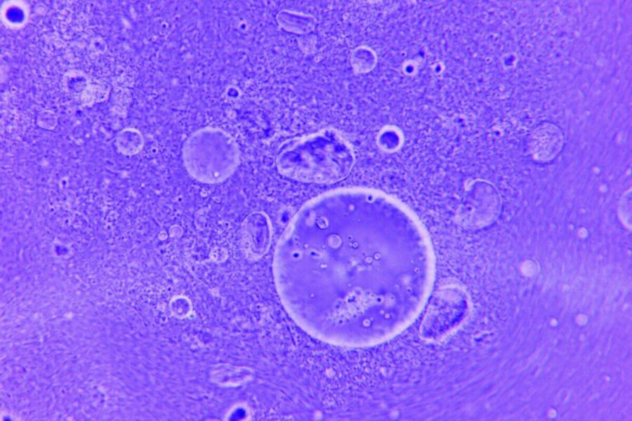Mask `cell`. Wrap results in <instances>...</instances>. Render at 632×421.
<instances>
[{
	"label": "cell",
	"mask_w": 632,
	"mask_h": 421,
	"mask_svg": "<svg viewBox=\"0 0 632 421\" xmlns=\"http://www.w3.org/2000/svg\"><path fill=\"white\" fill-rule=\"evenodd\" d=\"M426 229L382 192L345 188L305 203L275 249L273 271L291 318L312 335L349 346L399 318L398 301L430 283Z\"/></svg>",
	"instance_id": "cell-1"
},
{
	"label": "cell",
	"mask_w": 632,
	"mask_h": 421,
	"mask_svg": "<svg viewBox=\"0 0 632 421\" xmlns=\"http://www.w3.org/2000/svg\"><path fill=\"white\" fill-rule=\"evenodd\" d=\"M355 163L348 142L336 130L291 139L279 147L276 165L285 177L308 183L332 184L345 179Z\"/></svg>",
	"instance_id": "cell-2"
},
{
	"label": "cell",
	"mask_w": 632,
	"mask_h": 421,
	"mask_svg": "<svg viewBox=\"0 0 632 421\" xmlns=\"http://www.w3.org/2000/svg\"><path fill=\"white\" fill-rule=\"evenodd\" d=\"M187 173L199 182H221L236 170L239 160L235 139L218 128L205 127L192 133L183 147Z\"/></svg>",
	"instance_id": "cell-3"
},
{
	"label": "cell",
	"mask_w": 632,
	"mask_h": 421,
	"mask_svg": "<svg viewBox=\"0 0 632 421\" xmlns=\"http://www.w3.org/2000/svg\"><path fill=\"white\" fill-rule=\"evenodd\" d=\"M468 312L466 294L460 288L451 286L436 293L432 299L421 327L423 338L441 339L457 328Z\"/></svg>",
	"instance_id": "cell-4"
},
{
	"label": "cell",
	"mask_w": 632,
	"mask_h": 421,
	"mask_svg": "<svg viewBox=\"0 0 632 421\" xmlns=\"http://www.w3.org/2000/svg\"><path fill=\"white\" fill-rule=\"evenodd\" d=\"M501 210V197L496 188L482 180L467 187L456 212V222L464 229L476 230L494 222Z\"/></svg>",
	"instance_id": "cell-5"
},
{
	"label": "cell",
	"mask_w": 632,
	"mask_h": 421,
	"mask_svg": "<svg viewBox=\"0 0 632 421\" xmlns=\"http://www.w3.org/2000/svg\"><path fill=\"white\" fill-rule=\"evenodd\" d=\"M272 241V225L268 215L256 211L248 215L242 225V246L249 259H258L268 250Z\"/></svg>",
	"instance_id": "cell-6"
},
{
	"label": "cell",
	"mask_w": 632,
	"mask_h": 421,
	"mask_svg": "<svg viewBox=\"0 0 632 421\" xmlns=\"http://www.w3.org/2000/svg\"><path fill=\"white\" fill-rule=\"evenodd\" d=\"M276 21L285 31L298 34H308L316 25V19L313 15L287 9L278 12Z\"/></svg>",
	"instance_id": "cell-7"
},
{
	"label": "cell",
	"mask_w": 632,
	"mask_h": 421,
	"mask_svg": "<svg viewBox=\"0 0 632 421\" xmlns=\"http://www.w3.org/2000/svg\"><path fill=\"white\" fill-rule=\"evenodd\" d=\"M531 145L534 158L541 161H547L552 159L558 152L561 140L558 135L548 133L534 136Z\"/></svg>",
	"instance_id": "cell-8"
},
{
	"label": "cell",
	"mask_w": 632,
	"mask_h": 421,
	"mask_svg": "<svg viewBox=\"0 0 632 421\" xmlns=\"http://www.w3.org/2000/svg\"><path fill=\"white\" fill-rule=\"evenodd\" d=\"M117 145L122 154L134 155L142 149L143 138L139 131L135 128H126L119 133Z\"/></svg>",
	"instance_id": "cell-9"
},
{
	"label": "cell",
	"mask_w": 632,
	"mask_h": 421,
	"mask_svg": "<svg viewBox=\"0 0 632 421\" xmlns=\"http://www.w3.org/2000/svg\"><path fill=\"white\" fill-rule=\"evenodd\" d=\"M376 61V55L374 52L366 46L355 48L350 58L352 67L359 73H366L373 69Z\"/></svg>",
	"instance_id": "cell-10"
},
{
	"label": "cell",
	"mask_w": 632,
	"mask_h": 421,
	"mask_svg": "<svg viewBox=\"0 0 632 421\" xmlns=\"http://www.w3.org/2000/svg\"><path fill=\"white\" fill-rule=\"evenodd\" d=\"M619 215L627 228L631 227V189L621 196L619 204Z\"/></svg>",
	"instance_id": "cell-11"
},
{
	"label": "cell",
	"mask_w": 632,
	"mask_h": 421,
	"mask_svg": "<svg viewBox=\"0 0 632 421\" xmlns=\"http://www.w3.org/2000/svg\"><path fill=\"white\" fill-rule=\"evenodd\" d=\"M65 86L72 92H79L86 84V79L80 74H70L65 76Z\"/></svg>",
	"instance_id": "cell-12"
}]
</instances>
